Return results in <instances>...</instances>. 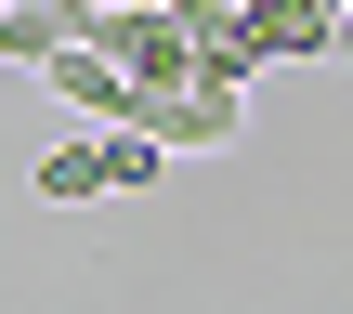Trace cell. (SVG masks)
<instances>
[{
	"label": "cell",
	"instance_id": "3957f363",
	"mask_svg": "<svg viewBox=\"0 0 353 314\" xmlns=\"http://www.w3.org/2000/svg\"><path fill=\"white\" fill-rule=\"evenodd\" d=\"M236 13H249L262 66H288V52H341V0H236Z\"/></svg>",
	"mask_w": 353,
	"mask_h": 314
},
{
	"label": "cell",
	"instance_id": "6da1fadb",
	"mask_svg": "<svg viewBox=\"0 0 353 314\" xmlns=\"http://www.w3.org/2000/svg\"><path fill=\"white\" fill-rule=\"evenodd\" d=\"M92 52H105V66L131 79V105H144V92H183V79H196V26H183L170 0H105V13H92Z\"/></svg>",
	"mask_w": 353,
	"mask_h": 314
},
{
	"label": "cell",
	"instance_id": "5b68a950",
	"mask_svg": "<svg viewBox=\"0 0 353 314\" xmlns=\"http://www.w3.org/2000/svg\"><path fill=\"white\" fill-rule=\"evenodd\" d=\"M65 39H79V13H65V0H0V66H26V79H39Z\"/></svg>",
	"mask_w": 353,
	"mask_h": 314
},
{
	"label": "cell",
	"instance_id": "8992f818",
	"mask_svg": "<svg viewBox=\"0 0 353 314\" xmlns=\"http://www.w3.org/2000/svg\"><path fill=\"white\" fill-rule=\"evenodd\" d=\"M144 184H170V157L144 131H105V197H144Z\"/></svg>",
	"mask_w": 353,
	"mask_h": 314
},
{
	"label": "cell",
	"instance_id": "277c9868",
	"mask_svg": "<svg viewBox=\"0 0 353 314\" xmlns=\"http://www.w3.org/2000/svg\"><path fill=\"white\" fill-rule=\"evenodd\" d=\"M26 197H39V210H92V197H105V131H65V144L26 170Z\"/></svg>",
	"mask_w": 353,
	"mask_h": 314
},
{
	"label": "cell",
	"instance_id": "ba28073f",
	"mask_svg": "<svg viewBox=\"0 0 353 314\" xmlns=\"http://www.w3.org/2000/svg\"><path fill=\"white\" fill-rule=\"evenodd\" d=\"M341 52H353V0H341Z\"/></svg>",
	"mask_w": 353,
	"mask_h": 314
},
{
	"label": "cell",
	"instance_id": "7a4b0ae2",
	"mask_svg": "<svg viewBox=\"0 0 353 314\" xmlns=\"http://www.w3.org/2000/svg\"><path fill=\"white\" fill-rule=\"evenodd\" d=\"M39 92H52V105H65L79 131H118V118H131V79H118V66L92 52V26H79V39H65V52L39 66Z\"/></svg>",
	"mask_w": 353,
	"mask_h": 314
},
{
	"label": "cell",
	"instance_id": "52a82bcc",
	"mask_svg": "<svg viewBox=\"0 0 353 314\" xmlns=\"http://www.w3.org/2000/svg\"><path fill=\"white\" fill-rule=\"evenodd\" d=\"M65 13H79V26H92V13H105V0H65Z\"/></svg>",
	"mask_w": 353,
	"mask_h": 314
}]
</instances>
